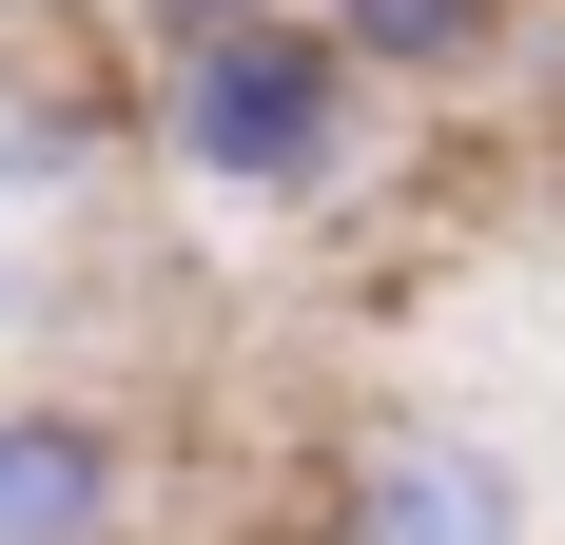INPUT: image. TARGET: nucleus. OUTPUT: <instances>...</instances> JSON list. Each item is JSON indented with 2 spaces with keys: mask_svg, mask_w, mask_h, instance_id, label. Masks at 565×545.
<instances>
[{
  "mask_svg": "<svg viewBox=\"0 0 565 545\" xmlns=\"http://www.w3.org/2000/svg\"><path fill=\"white\" fill-rule=\"evenodd\" d=\"M371 98H391V78H371L312 0L137 58V137H157L195 195H234V215H332L351 175H371Z\"/></svg>",
  "mask_w": 565,
  "mask_h": 545,
  "instance_id": "1",
  "label": "nucleus"
},
{
  "mask_svg": "<svg viewBox=\"0 0 565 545\" xmlns=\"http://www.w3.org/2000/svg\"><path fill=\"white\" fill-rule=\"evenodd\" d=\"M137 526V429L98 389H0V545H117Z\"/></svg>",
  "mask_w": 565,
  "mask_h": 545,
  "instance_id": "3",
  "label": "nucleus"
},
{
  "mask_svg": "<svg viewBox=\"0 0 565 545\" xmlns=\"http://www.w3.org/2000/svg\"><path fill=\"white\" fill-rule=\"evenodd\" d=\"M137 137V98H58V78H0V215H78Z\"/></svg>",
  "mask_w": 565,
  "mask_h": 545,
  "instance_id": "5",
  "label": "nucleus"
},
{
  "mask_svg": "<svg viewBox=\"0 0 565 545\" xmlns=\"http://www.w3.org/2000/svg\"><path fill=\"white\" fill-rule=\"evenodd\" d=\"M312 20H332L391 98H488L526 58V0H312Z\"/></svg>",
  "mask_w": 565,
  "mask_h": 545,
  "instance_id": "4",
  "label": "nucleus"
},
{
  "mask_svg": "<svg viewBox=\"0 0 565 545\" xmlns=\"http://www.w3.org/2000/svg\"><path fill=\"white\" fill-rule=\"evenodd\" d=\"M332 545H546V506H526V468H508L488 429L391 409V429L332 468Z\"/></svg>",
  "mask_w": 565,
  "mask_h": 545,
  "instance_id": "2",
  "label": "nucleus"
},
{
  "mask_svg": "<svg viewBox=\"0 0 565 545\" xmlns=\"http://www.w3.org/2000/svg\"><path fill=\"white\" fill-rule=\"evenodd\" d=\"M0 312H20V272H0Z\"/></svg>",
  "mask_w": 565,
  "mask_h": 545,
  "instance_id": "7",
  "label": "nucleus"
},
{
  "mask_svg": "<svg viewBox=\"0 0 565 545\" xmlns=\"http://www.w3.org/2000/svg\"><path fill=\"white\" fill-rule=\"evenodd\" d=\"M98 20H117L137 58H175V40H215V20H274V0H98Z\"/></svg>",
  "mask_w": 565,
  "mask_h": 545,
  "instance_id": "6",
  "label": "nucleus"
}]
</instances>
